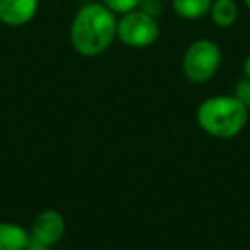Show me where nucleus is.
Returning a JSON list of instances; mask_svg holds the SVG:
<instances>
[{
  "mask_svg": "<svg viewBox=\"0 0 250 250\" xmlns=\"http://www.w3.org/2000/svg\"><path fill=\"white\" fill-rule=\"evenodd\" d=\"M117 14L101 2L84 4L70 22V45L83 57L101 55L117 40Z\"/></svg>",
  "mask_w": 250,
  "mask_h": 250,
  "instance_id": "obj_1",
  "label": "nucleus"
},
{
  "mask_svg": "<svg viewBox=\"0 0 250 250\" xmlns=\"http://www.w3.org/2000/svg\"><path fill=\"white\" fill-rule=\"evenodd\" d=\"M199 129L214 139L240 136L249 124V108L235 94H214L199 103L195 111Z\"/></svg>",
  "mask_w": 250,
  "mask_h": 250,
  "instance_id": "obj_2",
  "label": "nucleus"
},
{
  "mask_svg": "<svg viewBox=\"0 0 250 250\" xmlns=\"http://www.w3.org/2000/svg\"><path fill=\"white\" fill-rule=\"evenodd\" d=\"M223 63V52L212 40L201 38L187 46L182 59V72L194 84L209 83L218 74Z\"/></svg>",
  "mask_w": 250,
  "mask_h": 250,
  "instance_id": "obj_3",
  "label": "nucleus"
},
{
  "mask_svg": "<svg viewBox=\"0 0 250 250\" xmlns=\"http://www.w3.org/2000/svg\"><path fill=\"white\" fill-rule=\"evenodd\" d=\"M160 22L141 9L122 14L117 21V40L134 50L149 48L160 38Z\"/></svg>",
  "mask_w": 250,
  "mask_h": 250,
  "instance_id": "obj_4",
  "label": "nucleus"
},
{
  "mask_svg": "<svg viewBox=\"0 0 250 250\" xmlns=\"http://www.w3.org/2000/svg\"><path fill=\"white\" fill-rule=\"evenodd\" d=\"M65 218L57 209H43L35 216L29 225V236L33 243H40L45 247H55L62 242L65 235Z\"/></svg>",
  "mask_w": 250,
  "mask_h": 250,
  "instance_id": "obj_5",
  "label": "nucleus"
},
{
  "mask_svg": "<svg viewBox=\"0 0 250 250\" xmlns=\"http://www.w3.org/2000/svg\"><path fill=\"white\" fill-rule=\"evenodd\" d=\"M40 0H0V22L9 28H22L35 19Z\"/></svg>",
  "mask_w": 250,
  "mask_h": 250,
  "instance_id": "obj_6",
  "label": "nucleus"
},
{
  "mask_svg": "<svg viewBox=\"0 0 250 250\" xmlns=\"http://www.w3.org/2000/svg\"><path fill=\"white\" fill-rule=\"evenodd\" d=\"M31 243L29 229L14 221H0V250H26Z\"/></svg>",
  "mask_w": 250,
  "mask_h": 250,
  "instance_id": "obj_7",
  "label": "nucleus"
},
{
  "mask_svg": "<svg viewBox=\"0 0 250 250\" xmlns=\"http://www.w3.org/2000/svg\"><path fill=\"white\" fill-rule=\"evenodd\" d=\"M209 18L212 24L219 29H228L238 19V4L236 0H212L209 9Z\"/></svg>",
  "mask_w": 250,
  "mask_h": 250,
  "instance_id": "obj_8",
  "label": "nucleus"
},
{
  "mask_svg": "<svg viewBox=\"0 0 250 250\" xmlns=\"http://www.w3.org/2000/svg\"><path fill=\"white\" fill-rule=\"evenodd\" d=\"M212 0H171V9L182 19L197 21L209 16Z\"/></svg>",
  "mask_w": 250,
  "mask_h": 250,
  "instance_id": "obj_9",
  "label": "nucleus"
},
{
  "mask_svg": "<svg viewBox=\"0 0 250 250\" xmlns=\"http://www.w3.org/2000/svg\"><path fill=\"white\" fill-rule=\"evenodd\" d=\"M101 4L106 5L111 12H115L117 16L127 14L130 11L139 9L141 0H101Z\"/></svg>",
  "mask_w": 250,
  "mask_h": 250,
  "instance_id": "obj_10",
  "label": "nucleus"
},
{
  "mask_svg": "<svg viewBox=\"0 0 250 250\" xmlns=\"http://www.w3.org/2000/svg\"><path fill=\"white\" fill-rule=\"evenodd\" d=\"M233 94L250 110V79H240L233 89Z\"/></svg>",
  "mask_w": 250,
  "mask_h": 250,
  "instance_id": "obj_11",
  "label": "nucleus"
},
{
  "mask_svg": "<svg viewBox=\"0 0 250 250\" xmlns=\"http://www.w3.org/2000/svg\"><path fill=\"white\" fill-rule=\"evenodd\" d=\"M139 9L146 14L153 16V18H160L161 11H163V2L161 0H141Z\"/></svg>",
  "mask_w": 250,
  "mask_h": 250,
  "instance_id": "obj_12",
  "label": "nucleus"
},
{
  "mask_svg": "<svg viewBox=\"0 0 250 250\" xmlns=\"http://www.w3.org/2000/svg\"><path fill=\"white\" fill-rule=\"evenodd\" d=\"M242 70H243V77H245V79H250V53L243 59Z\"/></svg>",
  "mask_w": 250,
  "mask_h": 250,
  "instance_id": "obj_13",
  "label": "nucleus"
},
{
  "mask_svg": "<svg viewBox=\"0 0 250 250\" xmlns=\"http://www.w3.org/2000/svg\"><path fill=\"white\" fill-rule=\"evenodd\" d=\"M26 250H53V247H45V245H40V243H29V247Z\"/></svg>",
  "mask_w": 250,
  "mask_h": 250,
  "instance_id": "obj_14",
  "label": "nucleus"
},
{
  "mask_svg": "<svg viewBox=\"0 0 250 250\" xmlns=\"http://www.w3.org/2000/svg\"><path fill=\"white\" fill-rule=\"evenodd\" d=\"M243 5H245V7L250 11V0H243Z\"/></svg>",
  "mask_w": 250,
  "mask_h": 250,
  "instance_id": "obj_15",
  "label": "nucleus"
}]
</instances>
